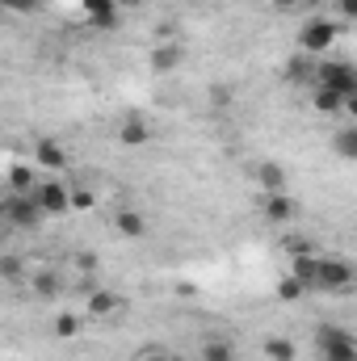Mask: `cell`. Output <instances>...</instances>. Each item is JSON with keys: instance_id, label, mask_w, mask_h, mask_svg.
<instances>
[{"instance_id": "cell-2", "label": "cell", "mask_w": 357, "mask_h": 361, "mask_svg": "<svg viewBox=\"0 0 357 361\" xmlns=\"http://www.w3.org/2000/svg\"><path fill=\"white\" fill-rule=\"evenodd\" d=\"M337 38H341V21H332V17H311V21H303V30H298V51L324 59V55L337 47Z\"/></svg>"}, {"instance_id": "cell-21", "label": "cell", "mask_w": 357, "mask_h": 361, "mask_svg": "<svg viewBox=\"0 0 357 361\" xmlns=\"http://www.w3.org/2000/svg\"><path fill=\"white\" fill-rule=\"evenodd\" d=\"M303 290H307V286H303V281L290 273V277H282V286H277V298H282V302H294V298H303Z\"/></svg>"}, {"instance_id": "cell-15", "label": "cell", "mask_w": 357, "mask_h": 361, "mask_svg": "<svg viewBox=\"0 0 357 361\" xmlns=\"http://www.w3.org/2000/svg\"><path fill=\"white\" fill-rule=\"evenodd\" d=\"M89 21L97 25V30H114V25H118L114 0H89Z\"/></svg>"}, {"instance_id": "cell-25", "label": "cell", "mask_w": 357, "mask_h": 361, "mask_svg": "<svg viewBox=\"0 0 357 361\" xmlns=\"http://www.w3.org/2000/svg\"><path fill=\"white\" fill-rule=\"evenodd\" d=\"M72 206H80V210H89V206H92V193H85V189H80V193H72Z\"/></svg>"}, {"instance_id": "cell-5", "label": "cell", "mask_w": 357, "mask_h": 361, "mask_svg": "<svg viewBox=\"0 0 357 361\" xmlns=\"http://www.w3.org/2000/svg\"><path fill=\"white\" fill-rule=\"evenodd\" d=\"M0 210H4V223H8V227H17V231H34V227L47 219L34 193H8Z\"/></svg>"}, {"instance_id": "cell-9", "label": "cell", "mask_w": 357, "mask_h": 361, "mask_svg": "<svg viewBox=\"0 0 357 361\" xmlns=\"http://www.w3.org/2000/svg\"><path fill=\"white\" fill-rule=\"evenodd\" d=\"M261 214H265L269 223H290V219L298 214V206H294V197H290V193H265Z\"/></svg>"}, {"instance_id": "cell-18", "label": "cell", "mask_w": 357, "mask_h": 361, "mask_svg": "<svg viewBox=\"0 0 357 361\" xmlns=\"http://www.w3.org/2000/svg\"><path fill=\"white\" fill-rule=\"evenodd\" d=\"M8 193H38L34 169H25V164H13V169H8Z\"/></svg>"}, {"instance_id": "cell-8", "label": "cell", "mask_w": 357, "mask_h": 361, "mask_svg": "<svg viewBox=\"0 0 357 361\" xmlns=\"http://www.w3.org/2000/svg\"><path fill=\"white\" fill-rule=\"evenodd\" d=\"M34 164L47 169V173H63L68 169V152L55 139H42V143H34Z\"/></svg>"}, {"instance_id": "cell-23", "label": "cell", "mask_w": 357, "mask_h": 361, "mask_svg": "<svg viewBox=\"0 0 357 361\" xmlns=\"http://www.w3.org/2000/svg\"><path fill=\"white\" fill-rule=\"evenodd\" d=\"M337 21H357V0H332Z\"/></svg>"}, {"instance_id": "cell-20", "label": "cell", "mask_w": 357, "mask_h": 361, "mask_svg": "<svg viewBox=\"0 0 357 361\" xmlns=\"http://www.w3.org/2000/svg\"><path fill=\"white\" fill-rule=\"evenodd\" d=\"M202 361H236V353H231L227 341H206L202 345Z\"/></svg>"}, {"instance_id": "cell-4", "label": "cell", "mask_w": 357, "mask_h": 361, "mask_svg": "<svg viewBox=\"0 0 357 361\" xmlns=\"http://www.w3.org/2000/svg\"><path fill=\"white\" fill-rule=\"evenodd\" d=\"M311 89H337V92H345V97H357V68L345 63V59H320Z\"/></svg>"}, {"instance_id": "cell-29", "label": "cell", "mask_w": 357, "mask_h": 361, "mask_svg": "<svg viewBox=\"0 0 357 361\" xmlns=\"http://www.w3.org/2000/svg\"><path fill=\"white\" fill-rule=\"evenodd\" d=\"M345 114H349V118L357 122V97H349V109H345Z\"/></svg>"}, {"instance_id": "cell-16", "label": "cell", "mask_w": 357, "mask_h": 361, "mask_svg": "<svg viewBox=\"0 0 357 361\" xmlns=\"http://www.w3.org/2000/svg\"><path fill=\"white\" fill-rule=\"evenodd\" d=\"M332 152H337L341 160H357V122L353 126H341V130L332 135Z\"/></svg>"}, {"instance_id": "cell-7", "label": "cell", "mask_w": 357, "mask_h": 361, "mask_svg": "<svg viewBox=\"0 0 357 361\" xmlns=\"http://www.w3.org/2000/svg\"><path fill=\"white\" fill-rule=\"evenodd\" d=\"M118 143L122 147H147L152 143V122L143 114H126L122 126H118Z\"/></svg>"}, {"instance_id": "cell-24", "label": "cell", "mask_w": 357, "mask_h": 361, "mask_svg": "<svg viewBox=\"0 0 357 361\" xmlns=\"http://www.w3.org/2000/svg\"><path fill=\"white\" fill-rule=\"evenodd\" d=\"M34 281H38V294H47V298H51V294H59V286H55L59 277H55V273H38Z\"/></svg>"}, {"instance_id": "cell-1", "label": "cell", "mask_w": 357, "mask_h": 361, "mask_svg": "<svg viewBox=\"0 0 357 361\" xmlns=\"http://www.w3.org/2000/svg\"><path fill=\"white\" fill-rule=\"evenodd\" d=\"M320 294H353L357 290V265L345 257H320V277H315Z\"/></svg>"}, {"instance_id": "cell-12", "label": "cell", "mask_w": 357, "mask_h": 361, "mask_svg": "<svg viewBox=\"0 0 357 361\" xmlns=\"http://www.w3.org/2000/svg\"><path fill=\"white\" fill-rule=\"evenodd\" d=\"M290 273H294L307 290H315V277H320V252H298V257H290Z\"/></svg>"}, {"instance_id": "cell-13", "label": "cell", "mask_w": 357, "mask_h": 361, "mask_svg": "<svg viewBox=\"0 0 357 361\" xmlns=\"http://www.w3.org/2000/svg\"><path fill=\"white\" fill-rule=\"evenodd\" d=\"M114 227H118V235H126V240H139V235H147V219L139 214V210H118L114 214Z\"/></svg>"}, {"instance_id": "cell-27", "label": "cell", "mask_w": 357, "mask_h": 361, "mask_svg": "<svg viewBox=\"0 0 357 361\" xmlns=\"http://www.w3.org/2000/svg\"><path fill=\"white\" fill-rule=\"evenodd\" d=\"M143 361H173V357H169V353H160V349H147V353H143Z\"/></svg>"}, {"instance_id": "cell-10", "label": "cell", "mask_w": 357, "mask_h": 361, "mask_svg": "<svg viewBox=\"0 0 357 361\" xmlns=\"http://www.w3.org/2000/svg\"><path fill=\"white\" fill-rule=\"evenodd\" d=\"M311 105H315V114H324V118H337V114H345L349 109V97L337 89H311Z\"/></svg>"}, {"instance_id": "cell-6", "label": "cell", "mask_w": 357, "mask_h": 361, "mask_svg": "<svg viewBox=\"0 0 357 361\" xmlns=\"http://www.w3.org/2000/svg\"><path fill=\"white\" fill-rule=\"evenodd\" d=\"M38 206H42V214H68L72 210V189L63 185V180H38Z\"/></svg>"}, {"instance_id": "cell-3", "label": "cell", "mask_w": 357, "mask_h": 361, "mask_svg": "<svg viewBox=\"0 0 357 361\" xmlns=\"http://www.w3.org/2000/svg\"><path fill=\"white\" fill-rule=\"evenodd\" d=\"M315 353H320V361H357V336L349 328L324 324L315 332Z\"/></svg>"}, {"instance_id": "cell-11", "label": "cell", "mask_w": 357, "mask_h": 361, "mask_svg": "<svg viewBox=\"0 0 357 361\" xmlns=\"http://www.w3.org/2000/svg\"><path fill=\"white\" fill-rule=\"evenodd\" d=\"M181 59H185V51H181L177 42H160V47H152V72H160V76L177 72Z\"/></svg>"}, {"instance_id": "cell-26", "label": "cell", "mask_w": 357, "mask_h": 361, "mask_svg": "<svg viewBox=\"0 0 357 361\" xmlns=\"http://www.w3.org/2000/svg\"><path fill=\"white\" fill-rule=\"evenodd\" d=\"M8 8H17V13H25V8H34V4H42V0H4Z\"/></svg>"}, {"instance_id": "cell-22", "label": "cell", "mask_w": 357, "mask_h": 361, "mask_svg": "<svg viewBox=\"0 0 357 361\" xmlns=\"http://www.w3.org/2000/svg\"><path fill=\"white\" fill-rule=\"evenodd\" d=\"M80 332V319L76 315H59L55 319V336H76Z\"/></svg>"}, {"instance_id": "cell-17", "label": "cell", "mask_w": 357, "mask_h": 361, "mask_svg": "<svg viewBox=\"0 0 357 361\" xmlns=\"http://www.w3.org/2000/svg\"><path fill=\"white\" fill-rule=\"evenodd\" d=\"M122 302H118V294H109V290H92L89 294V315L92 319H105V315H114Z\"/></svg>"}, {"instance_id": "cell-14", "label": "cell", "mask_w": 357, "mask_h": 361, "mask_svg": "<svg viewBox=\"0 0 357 361\" xmlns=\"http://www.w3.org/2000/svg\"><path fill=\"white\" fill-rule=\"evenodd\" d=\"M257 180H261L265 193H282V189H286V169H282L277 160H265V164L257 169Z\"/></svg>"}, {"instance_id": "cell-19", "label": "cell", "mask_w": 357, "mask_h": 361, "mask_svg": "<svg viewBox=\"0 0 357 361\" xmlns=\"http://www.w3.org/2000/svg\"><path fill=\"white\" fill-rule=\"evenodd\" d=\"M265 357L269 361H294V341H286V336H269L265 341Z\"/></svg>"}, {"instance_id": "cell-28", "label": "cell", "mask_w": 357, "mask_h": 361, "mask_svg": "<svg viewBox=\"0 0 357 361\" xmlns=\"http://www.w3.org/2000/svg\"><path fill=\"white\" fill-rule=\"evenodd\" d=\"M273 4H277V8H282V13H290V8H298V4H303V0H273Z\"/></svg>"}]
</instances>
